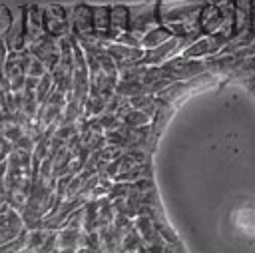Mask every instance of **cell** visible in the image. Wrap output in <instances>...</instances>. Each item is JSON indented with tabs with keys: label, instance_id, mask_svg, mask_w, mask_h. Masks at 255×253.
I'll use <instances>...</instances> for the list:
<instances>
[{
	"label": "cell",
	"instance_id": "1",
	"mask_svg": "<svg viewBox=\"0 0 255 253\" xmlns=\"http://www.w3.org/2000/svg\"><path fill=\"white\" fill-rule=\"evenodd\" d=\"M159 68H161L163 76H167L171 82H187V80H193L199 74L207 72L203 60H191V58H183V56L169 58L163 64H159Z\"/></svg>",
	"mask_w": 255,
	"mask_h": 253
},
{
	"label": "cell",
	"instance_id": "2",
	"mask_svg": "<svg viewBox=\"0 0 255 253\" xmlns=\"http://www.w3.org/2000/svg\"><path fill=\"white\" fill-rule=\"evenodd\" d=\"M70 12H72V8L60 6V4L42 6L44 34H48V36H52L56 40L66 36V34H70Z\"/></svg>",
	"mask_w": 255,
	"mask_h": 253
},
{
	"label": "cell",
	"instance_id": "3",
	"mask_svg": "<svg viewBox=\"0 0 255 253\" xmlns=\"http://www.w3.org/2000/svg\"><path fill=\"white\" fill-rule=\"evenodd\" d=\"M128 8H129V30L131 32H137L143 36L147 30L161 24L157 2H145V4L128 6Z\"/></svg>",
	"mask_w": 255,
	"mask_h": 253
},
{
	"label": "cell",
	"instance_id": "4",
	"mask_svg": "<svg viewBox=\"0 0 255 253\" xmlns=\"http://www.w3.org/2000/svg\"><path fill=\"white\" fill-rule=\"evenodd\" d=\"M24 229H26V223L22 219V213L6 201L0 207V245L14 241Z\"/></svg>",
	"mask_w": 255,
	"mask_h": 253
},
{
	"label": "cell",
	"instance_id": "5",
	"mask_svg": "<svg viewBox=\"0 0 255 253\" xmlns=\"http://www.w3.org/2000/svg\"><path fill=\"white\" fill-rule=\"evenodd\" d=\"M70 34L76 40L94 38V20L90 4H76L70 12Z\"/></svg>",
	"mask_w": 255,
	"mask_h": 253
},
{
	"label": "cell",
	"instance_id": "6",
	"mask_svg": "<svg viewBox=\"0 0 255 253\" xmlns=\"http://www.w3.org/2000/svg\"><path fill=\"white\" fill-rule=\"evenodd\" d=\"M28 50L32 52V56H36L38 60H42L50 72L60 64L58 40L52 38V36H48V34H42V36H38L36 40H32V42L28 44Z\"/></svg>",
	"mask_w": 255,
	"mask_h": 253
},
{
	"label": "cell",
	"instance_id": "7",
	"mask_svg": "<svg viewBox=\"0 0 255 253\" xmlns=\"http://www.w3.org/2000/svg\"><path fill=\"white\" fill-rule=\"evenodd\" d=\"M10 52H22L28 48V28H26V8L20 10V16L12 18L8 28L2 34Z\"/></svg>",
	"mask_w": 255,
	"mask_h": 253
},
{
	"label": "cell",
	"instance_id": "8",
	"mask_svg": "<svg viewBox=\"0 0 255 253\" xmlns=\"http://www.w3.org/2000/svg\"><path fill=\"white\" fill-rule=\"evenodd\" d=\"M106 52L118 64V72L135 64V62H139V60H143V48H131V46H126V44H120V42H108Z\"/></svg>",
	"mask_w": 255,
	"mask_h": 253
},
{
	"label": "cell",
	"instance_id": "9",
	"mask_svg": "<svg viewBox=\"0 0 255 253\" xmlns=\"http://www.w3.org/2000/svg\"><path fill=\"white\" fill-rule=\"evenodd\" d=\"M219 50H221V42L211 34V36H201L195 42H191L179 56L191 58V60H205V58L217 54Z\"/></svg>",
	"mask_w": 255,
	"mask_h": 253
},
{
	"label": "cell",
	"instance_id": "10",
	"mask_svg": "<svg viewBox=\"0 0 255 253\" xmlns=\"http://www.w3.org/2000/svg\"><path fill=\"white\" fill-rule=\"evenodd\" d=\"M129 30V8L124 4L110 6V28H108V42H116L122 32Z\"/></svg>",
	"mask_w": 255,
	"mask_h": 253
},
{
	"label": "cell",
	"instance_id": "11",
	"mask_svg": "<svg viewBox=\"0 0 255 253\" xmlns=\"http://www.w3.org/2000/svg\"><path fill=\"white\" fill-rule=\"evenodd\" d=\"M223 22V8L213 4H203L199 10V32L201 36H211L219 30Z\"/></svg>",
	"mask_w": 255,
	"mask_h": 253
},
{
	"label": "cell",
	"instance_id": "12",
	"mask_svg": "<svg viewBox=\"0 0 255 253\" xmlns=\"http://www.w3.org/2000/svg\"><path fill=\"white\" fill-rule=\"evenodd\" d=\"M92 20H94V36H96V40L108 42V28H110V6H106V4L92 6Z\"/></svg>",
	"mask_w": 255,
	"mask_h": 253
},
{
	"label": "cell",
	"instance_id": "13",
	"mask_svg": "<svg viewBox=\"0 0 255 253\" xmlns=\"http://www.w3.org/2000/svg\"><path fill=\"white\" fill-rule=\"evenodd\" d=\"M171 36V30L165 26V24H157L153 26L151 30H147L143 36H141V48L143 50H151V48H157L161 46L163 42H167Z\"/></svg>",
	"mask_w": 255,
	"mask_h": 253
},
{
	"label": "cell",
	"instance_id": "14",
	"mask_svg": "<svg viewBox=\"0 0 255 253\" xmlns=\"http://www.w3.org/2000/svg\"><path fill=\"white\" fill-rule=\"evenodd\" d=\"M133 225L139 231V235H141V239H143L145 245L147 243H155V241H163L159 237V233H157V225H155L153 217H149V215H137L133 219Z\"/></svg>",
	"mask_w": 255,
	"mask_h": 253
},
{
	"label": "cell",
	"instance_id": "15",
	"mask_svg": "<svg viewBox=\"0 0 255 253\" xmlns=\"http://www.w3.org/2000/svg\"><path fill=\"white\" fill-rule=\"evenodd\" d=\"M82 231H86V233L98 231V199H88V201L84 203Z\"/></svg>",
	"mask_w": 255,
	"mask_h": 253
},
{
	"label": "cell",
	"instance_id": "16",
	"mask_svg": "<svg viewBox=\"0 0 255 253\" xmlns=\"http://www.w3.org/2000/svg\"><path fill=\"white\" fill-rule=\"evenodd\" d=\"M80 237L82 229L62 227L58 231V249H80Z\"/></svg>",
	"mask_w": 255,
	"mask_h": 253
},
{
	"label": "cell",
	"instance_id": "17",
	"mask_svg": "<svg viewBox=\"0 0 255 253\" xmlns=\"http://www.w3.org/2000/svg\"><path fill=\"white\" fill-rule=\"evenodd\" d=\"M114 217H116V209L114 203L108 199V195L98 197V229L114 223Z\"/></svg>",
	"mask_w": 255,
	"mask_h": 253
},
{
	"label": "cell",
	"instance_id": "18",
	"mask_svg": "<svg viewBox=\"0 0 255 253\" xmlns=\"http://www.w3.org/2000/svg\"><path fill=\"white\" fill-rule=\"evenodd\" d=\"M149 122H151V118H149L145 112L135 110V108H129V110L124 114V118H122V124H124L126 127H141V126H147Z\"/></svg>",
	"mask_w": 255,
	"mask_h": 253
},
{
	"label": "cell",
	"instance_id": "19",
	"mask_svg": "<svg viewBox=\"0 0 255 253\" xmlns=\"http://www.w3.org/2000/svg\"><path fill=\"white\" fill-rule=\"evenodd\" d=\"M122 245H124V251H129V253H137V251L145 245L143 239H141V235H139V231L135 229V225L124 233V241H122Z\"/></svg>",
	"mask_w": 255,
	"mask_h": 253
},
{
	"label": "cell",
	"instance_id": "20",
	"mask_svg": "<svg viewBox=\"0 0 255 253\" xmlns=\"http://www.w3.org/2000/svg\"><path fill=\"white\" fill-rule=\"evenodd\" d=\"M52 90H54V78H52L50 72H46V74L38 80V86H36V98H38V104H40V106L48 100V96H50Z\"/></svg>",
	"mask_w": 255,
	"mask_h": 253
},
{
	"label": "cell",
	"instance_id": "21",
	"mask_svg": "<svg viewBox=\"0 0 255 253\" xmlns=\"http://www.w3.org/2000/svg\"><path fill=\"white\" fill-rule=\"evenodd\" d=\"M116 42L126 44V46H131V48H141V34L131 32V30H126V32H122V34L118 36Z\"/></svg>",
	"mask_w": 255,
	"mask_h": 253
},
{
	"label": "cell",
	"instance_id": "22",
	"mask_svg": "<svg viewBox=\"0 0 255 253\" xmlns=\"http://www.w3.org/2000/svg\"><path fill=\"white\" fill-rule=\"evenodd\" d=\"M58 251V231H48L38 253H56Z\"/></svg>",
	"mask_w": 255,
	"mask_h": 253
},
{
	"label": "cell",
	"instance_id": "23",
	"mask_svg": "<svg viewBox=\"0 0 255 253\" xmlns=\"http://www.w3.org/2000/svg\"><path fill=\"white\" fill-rule=\"evenodd\" d=\"M46 72H50V70L46 68V64L34 56V58H32V62H30V66H28L26 76H32V78H42Z\"/></svg>",
	"mask_w": 255,
	"mask_h": 253
},
{
	"label": "cell",
	"instance_id": "24",
	"mask_svg": "<svg viewBox=\"0 0 255 253\" xmlns=\"http://www.w3.org/2000/svg\"><path fill=\"white\" fill-rule=\"evenodd\" d=\"M8 46L4 42V38L0 36V76H4V64H6V58H8Z\"/></svg>",
	"mask_w": 255,
	"mask_h": 253
},
{
	"label": "cell",
	"instance_id": "25",
	"mask_svg": "<svg viewBox=\"0 0 255 253\" xmlns=\"http://www.w3.org/2000/svg\"><path fill=\"white\" fill-rule=\"evenodd\" d=\"M78 249H58L56 253H76Z\"/></svg>",
	"mask_w": 255,
	"mask_h": 253
},
{
	"label": "cell",
	"instance_id": "26",
	"mask_svg": "<svg viewBox=\"0 0 255 253\" xmlns=\"http://www.w3.org/2000/svg\"><path fill=\"white\" fill-rule=\"evenodd\" d=\"M76 253H86V249H78V251H76Z\"/></svg>",
	"mask_w": 255,
	"mask_h": 253
}]
</instances>
